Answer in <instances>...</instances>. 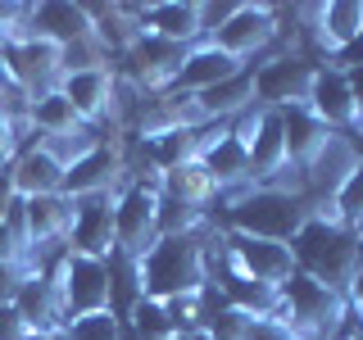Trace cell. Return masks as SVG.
Wrapping results in <instances>:
<instances>
[{"mask_svg":"<svg viewBox=\"0 0 363 340\" xmlns=\"http://www.w3.org/2000/svg\"><path fill=\"white\" fill-rule=\"evenodd\" d=\"M218 264V232H196V236H159L150 254L136 264V290L150 300L168 295H191L204 290Z\"/></svg>","mask_w":363,"mask_h":340,"instance_id":"6da1fadb","label":"cell"},{"mask_svg":"<svg viewBox=\"0 0 363 340\" xmlns=\"http://www.w3.org/2000/svg\"><path fill=\"white\" fill-rule=\"evenodd\" d=\"M291 259H295V272H304V277L323 281V286H332V290H345L350 277H354V268L363 264V245L350 227H340L332 218V213L309 209L304 227L291 236Z\"/></svg>","mask_w":363,"mask_h":340,"instance_id":"7a4b0ae2","label":"cell"},{"mask_svg":"<svg viewBox=\"0 0 363 340\" xmlns=\"http://www.w3.org/2000/svg\"><path fill=\"white\" fill-rule=\"evenodd\" d=\"M313 200L304 191H281V186H250L232 209L223 213V232L259 236V241H281L291 245V236L304 227Z\"/></svg>","mask_w":363,"mask_h":340,"instance_id":"3957f363","label":"cell"},{"mask_svg":"<svg viewBox=\"0 0 363 340\" xmlns=\"http://www.w3.org/2000/svg\"><path fill=\"white\" fill-rule=\"evenodd\" d=\"M55 290H60V309L64 322L86 313H113V268L109 259H91L77 249H64L50 268Z\"/></svg>","mask_w":363,"mask_h":340,"instance_id":"277c9868","label":"cell"},{"mask_svg":"<svg viewBox=\"0 0 363 340\" xmlns=\"http://www.w3.org/2000/svg\"><path fill=\"white\" fill-rule=\"evenodd\" d=\"M159 241V186L128 181L113 200V254L123 264H141Z\"/></svg>","mask_w":363,"mask_h":340,"instance_id":"5b68a950","label":"cell"},{"mask_svg":"<svg viewBox=\"0 0 363 340\" xmlns=\"http://www.w3.org/2000/svg\"><path fill=\"white\" fill-rule=\"evenodd\" d=\"M209 41L241 64L268 60L281 41V5H236Z\"/></svg>","mask_w":363,"mask_h":340,"instance_id":"8992f818","label":"cell"},{"mask_svg":"<svg viewBox=\"0 0 363 340\" xmlns=\"http://www.w3.org/2000/svg\"><path fill=\"white\" fill-rule=\"evenodd\" d=\"M213 268L241 272V277L264 281V286H281V281H291L295 259H291V245L281 241H259V236H241V232H223L218 227V264Z\"/></svg>","mask_w":363,"mask_h":340,"instance_id":"52a82bcc","label":"cell"},{"mask_svg":"<svg viewBox=\"0 0 363 340\" xmlns=\"http://www.w3.org/2000/svg\"><path fill=\"white\" fill-rule=\"evenodd\" d=\"M186 50H191V45H177V41L155 37V32H141V37L113 60V73L128 77L132 86H141L145 96H164V91L173 86V77H177L182 60H186Z\"/></svg>","mask_w":363,"mask_h":340,"instance_id":"ba28073f","label":"cell"},{"mask_svg":"<svg viewBox=\"0 0 363 340\" xmlns=\"http://www.w3.org/2000/svg\"><path fill=\"white\" fill-rule=\"evenodd\" d=\"M309 82H313V64L295 50H277L255 64V105H264V109L304 105Z\"/></svg>","mask_w":363,"mask_h":340,"instance_id":"9c48e42d","label":"cell"},{"mask_svg":"<svg viewBox=\"0 0 363 340\" xmlns=\"http://www.w3.org/2000/svg\"><path fill=\"white\" fill-rule=\"evenodd\" d=\"M304 105H309L332 132L354 136V128H359V105H354V91H350V73L340 64H332V60H318L313 64V82H309Z\"/></svg>","mask_w":363,"mask_h":340,"instance_id":"30bf717a","label":"cell"},{"mask_svg":"<svg viewBox=\"0 0 363 340\" xmlns=\"http://www.w3.org/2000/svg\"><path fill=\"white\" fill-rule=\"evenodd\" d=\"M14 313L23 317L32 340H60L64 332V309H60V290H55L50 272H23L14 295H9Z\"/></svg>","mask_w":363,"mask_h":340,"instance_id":"8fae6325","label":"cell"},{"mask_svg":"<svg viewBox=\"0 0 363 340\" xmlns=\"http://www.w3.org/2000/svg\"><path fill=\"white\" fill-rule=\"evenodd\" d=\"M300 18H309V41L323 60H336L345 45L363 32V0H327V5H300Z\"/></svg>","mask_w":363,"mask_h":340,"instance_id":"7c38bea8","label":"cell"},{"mask_svg":"<svg viewBox=\"0 0 363 340\" xmlns=\"http://www.w3.org/2000/svg\"><path fill=\"white\" fill-rule=\"evenodd\" d=\"M128 186V159H123V136L118 141L96 145L91 154H82L77 164H68L64 173V196L82 200V196H100V191H123Z\"/></svg>","mask_w":363,"mask_h":340,"instance_id":"4fadbf2b","label":"cell"},{"mask_svg":"<svg viewBox=\"0 0 363 340\" xmlns=\"http://www.w3.org/2000/svg\"><path fill=\"white\" fill-rule=\"evenodd\" d=\"M113 200L118 191H100V196L73 200V222H68V249L91 259L113 254Z\"/></svg>","mask_w":363,"mask_h":340,"instance_id":"5bb4252c","label":"cell"},{"mask_svg":"<svg viewBox=\"0 0 363 340\" xmlns=\"http://www.w3.org/2000/svg\"><path fill=\"white\" fill-rule=\"evenodd\" d=\"M60 91L68 96V105L77 109V118L91 128H105L109 136H118L113 128V64L109 68H82V73H64Z\"/></svg>","mask_w":363,"mask_h":340,"instance_id":"9a60e30c","label":"cell"},{"mask_svg":"<svg viewBox=\"0 0 363 340\" xmlns=\"http://www.w3.org/2000/svg\"><path fill=\"white\" fill-rule=\"evenodd\" d=\"M23 28L37 32V37L55 41L64 50V45L73 41H86L91 32V14L86 5H73V0H37V5H28V18H23Z\"/></svg>","mask_w":363,"mask_h":340,"instance_id":"2e32d148","label":"cell"},{"mask_svg":"<svg viewBox=\"0 0 363 340\" xmlns=\"http://www.w3.org/2000/svg\"><path fill=\"white\" fill-rule=\"evenodd\" d=\"M359 168V150H354V136H345V132H332V141L318 150V159L309 168H304V196H309L313 204H323L332 191L345 181L350 173Z\"/></svg>","mask_w":363,"mask_h":340,"instance_id":"e0dca14e","label":"cell"},{"mask_svg":"<svg viewBox=\"0 0 363 340\" xmlns=\"http://www.w3.org/2000/svg\"><path fill=\"white\" fill-rule=\"evenodd\" d=\"M241 68H245L241 60H232V55L218 50L213 41H200V45H191V50H186V60H182V68H177V77H173V86H168V91L200 96V91L227 82V77L241 73Z\"/></svg>","mask_w":363,"mask_h":340,"instance_id":"ac0fdd59","label":"cell"},{"mask_svg":"<svg viewBox=\"0 0 363 340\" xmlns=\"http://www.w3.org/2000/svg\"><path fill=\"white\" fill-rule=\"evenodd\" d=\"M277 118H281V136H286L291 168H295V173H304V168L318 159V150L332 141V128H327L309 105H286V109H277Z\"/></svg>","mask_w":363,"mask_h":340,"instance_id":"d6986e66","label":"cell"},{"mask_svg":"<svg viewBox=\"0 0 363 340\" xmlns=\"http://www.w3.org/2000/svg\"><path fill=\"white\" fill-rule=\"evenodd\" d=\"M64 173H68V168L50 150H41V145H28V150L9 164L14 191L23 200H32V196H64Z\"/></svg>","mask_w":363,"mask_h":340,"instance_id":"ffe728a7","label":"cell"},{"mask_svg":"<svg viewBox=\"0 0 363 340\" xmlns=\"http://www.w3.org/2000/svg\"><path fill=\"white\" fill-rule=\"evenodd\" d=\"M145 32L177 45H200L204 41L200 0H155V5H145Z\"/></svg>","mask_w":363,"mask_h":340,"instance_id":"44dd1931","label":"cell"},{"mask_svg":"<svg viewBox=\"0 0 363 340\" xmlns=\"http://www.w3.org/2000/svg\"><path fill=\"white\" fill-rule=\"evenodd\" d=\"M196 105L204 113V123H232L236 113H245L250 105H255V64H245L241 73H232L227 82L209 86L196 96Z\"/></svg>","mask_w":363,"mask_h":340,"instance_id":"7402d4cb","label":"cell"},{"mask_svg":"<svg viewBox=\"0 0 363 340\" xmlns=\"http://www.w3.org/2000/svg\"><path fill=\"white\" fill-rule=\"evenodd\" d=\"M164 196H173V200H182V204H191V209H204L209 213V204H213V196H218V186H213V177L204 173V164L200 159H186V164H177V168H168L164 173ZM213 222V218H209Z\"/></svg>","mask_w":363,"mask_h":340,"instance_id":"603a6c76","label":"cell"},{"mask_svg":"<svg viewBox=\"0 0 363 340\" xmlns=\"http://www.w3.org/2000/svg\"><path fill=\"white\" fill-rule=\"evenodd\" d=\"M28 123H32V132H37V136H68V132L82 128L77 109L68 105V96H64L60 86L45 91V96H37V100H28Z\"/></svg>","mask_w":363,"mask_h":340,"instance_id":"cb8c5ba5","label":"cell"},{"mask_svg":"<svg viewBox=\"0 0 363 340\" xmlns=\"http://www.w3.org/2000/svg\"><path fill=\"white\" fill-rule=\"evenodd\" d=\"M313 209L332 213L340 227H350V232L359 236V232H363V164H359L345 181H340V186H336L323 204H313Z\"/></svg>","mask_w":363,"mask_h":340,"instance_id":"d4e9b609","label":"cell"},{"mask_svg":"<svg viewBox=\"0 0 363 340\" xmlns=\"http://www.w3.org/2000/svg\"><path fill=\"white\" fill-rule=\"evenodd\" d=\"M60 340H123V322L113 313H86V317L64 322Z\"/></svg>","mask_w":363,"mask_h":340,"instance_id":"484cf974","label":"cell"},{"mask_svg":"<svg viewBox=\"0 0 363 340\" xmlns=\"http://www.w3.org/2000/svg\"><path fill=\"white\" fill-rule=\"evenodd\" d=\"M345 300H350V313H354V322L363 327V264L354 268V277H350V286H345Z\"/></svg>","mask_w":363,"mask_h":340,"instance_id":"4316f807","label":"cell"},{"mask_svg":"<svg viewBox=\"0 0 363 340\" xmlns=\"http://www.w3.org/2000/svg\"><path fill=\"white\" fill-rule=\"evenodd\" d=\"M0 264H14V268H23V245L14 241V232H9L5 222H0Z\"/></svg>","mask_w":363,"mask_h":340,"instance_id":"83f0119b","label":"cell"},{"mask_svg":"<svg viewBox=\"0 0 363 340\" xmlns=\"http://www.w3.org/2000/svg\"><path fill=\"white\" fill-rule=\"evenodd\" d=\"M18 277H23V268H14V264H0V304H5L9 295H14Z\"/></svg>","mask_w":363,"mask_h":340,"instance_id":"f1b7e54d","label":"cell"},{"mask_svg":"<svg viewBox=\"0 0 363 340\" xmlns=\"http://www.w3.org/2000/svg\"><path fill=\"white\" fill-rule=\"evenodd\" d=\"M18 200V191H14V177H9V168H0V218L9 213V204Z\"/></svg>","mask_w":363,"mask_h":340,"instance_id":"f546056e","label":"cell"},{"mask_svg":"<svg viewBox=\"0 0 363 340\" xmlns=\"http://www.w3.org/2000/svg\"><path fill=\"white\" fill-rule=\"evenodd\" d=\"M350 73V91H354V105H359V128H363V64H354V68H345ZM354 128V132H359Z\"/></svg>","mask_w":363,"mask_h":340,"instance_id":"4dcf8cb0","label":"cell"},{"mask_svg":"<svg viewBox=\"0 0 363 340\" xmlns=\"http://www.w3.org/2000/svg\"><path fill=\"white\" fill-rule=\"evenodd\" d=\"M168 340H209V332H177V336H168Z\"/></svg>","mask_w":363,"mask_h":340,"instance_id":"1f68e13d","label":"cell"},{"mask_svg":"<svg viewBox=\"0 0 363 340\" xmlns=\"http://www.w3.org/2000/svg\"><path fill=\"white\" fill-rule=\"evenodd\" d=\"M345 340H363V327H354V332H350V336H345Z\"/></svg>","mask_w":363,"mask_h":340,"instance_id":"d6a6232c","label":"cell"},{"mask_svg":"<svg viewBox=\"0 0 363 340\" xmlns=\"http://www.w3.org/2000/svg\"><path fill=\"white\" fill-rule=\"evenodd\" d=\"M0 105H5V100H0Z\"/></svg>","mask_w":363,"mask_h":340,"instance_id":"836d02e7","label":"cell"}]
</instances>
